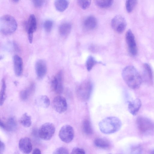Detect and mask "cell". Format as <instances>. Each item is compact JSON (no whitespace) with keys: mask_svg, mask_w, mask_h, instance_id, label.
Returning <instances> with one entry per match:
<instances>
[{"mask_svg":"<svg viewBox=\"0 0 154 154\" xmlns=\"http://www.w3.org/2000/svg\"><path fill=\"white\" fill-rule=\"evenodd\" d=\"M54 5L57 10L59 12H63L68 8L69 2L67 0H56Z\"/></svg>","mask_w":154,"mask_h":154,"instance_id":"603a6c76","label":"cell"},{"mask_svg":"<svg viewBox=\"0 0 154 154\" xmlns=\"http://www.w3.org/2000/svg\"><path fill=\"white\" fill-rule=\"evenodd\" d=\"M151 153L152 154H154V149L152 150L151 152Z\"/></svg>","mask_w":154,"mask_h":154,"instance_id":"b9f144b4","label":"cell"},{"mask_svg":"<svg viewBox=\"0 0 154 154\" xmlns=\"http://www.w3.org/2000/svg\"><path fill=\"white\" fill-rule=\"evenodd\" d=\"M125 38L130 53L133 56L136 55L137 52V48L134 35L131 29L127 31Z\"/></svg>","mask_w":154,"mask_h":154,"instance_id":"9c48e42d","label":"cell"},{"mask_svg":"<svg viewBox=\"0 0 154 154\" xmlns=\"http://www.w3.org/2000/svg\"><path fill=\"white\" fill-rule=\"evenodd\" d=\"M72 29L71 23L68 22H65L61 24L58 28L60 35L63 37H66L70 33Z\"/></svg>","mask_w":154,"mask_h":154,"instance_id":"ffe728a7","label":"cell"},{"mask_svg":"<svg viewBox=\"0 0 154 154\" xmlns=\"http://www.w3.org/2000/svg\"><path fill=\"white\" fill-rule=\"evenodd\" d=\"M53 21L51 20H47L45 21L43 23V27L45 31L47 32H50L53 26Z\"/></svg>","mask_w":154,"mask_h":154,"instance_id":"1f68e13d","label":"cell"},{"mask_svg":"<svg viewBox=\"0 0 154 154\" xmlns=\"http://www.w3.org/2000/svg\"><path fill=\"white\" fill-rule=\"evenodd\" d=\"M0 127L2 128L5 129V124L1 120L0 122Z\"/></svg>","mask_w":154,"mask_h":154,"instance_id":"ab89813d","label":"cell"},{"mask_svg":"<svg viewBox=\"0 0 154 154\" xmlns=\"http://www.w3.org/2000/svg\"><path fill=\"white\" fill-rule=\"evenodd\" d=\"M35 7L36 8L41 7L44 4L45 0H31Z\"/></svg>","mask_w":154,"mask_h":154,"instance_id":"836d02e7","label":"cell"},{"mask_svg":"<svg viewBox=\"0 0 154 154\" xmlns=\"http://www.w3.org/2000/svg\"><path fill=\"white\" fill-rule=\"evenodd\" d=\"M92 90V85L90 81H86L82 83L77 87L76 94L78 98L81 101L88 100Z\"/></svg>","mask_w":154,"mask_h":154,"instance_id":"277c9868","label":"cell"},{"mask_svg":"<svg viewBox=\"0 0 154 154\" xmlns=\"http://www.w3.org/2000/svg\"><path fill=\"white\" fill-rule=\"evenodd\" d=\"M17 24L15 19L9 15H4L0 20L1 32L3 34L7 35L13 33L16 30Z\"/></svg>","mask_w":154,"mask_h":154,"instance_id":"3957f363","label":"cell"},{"mask_svg":"<svg viewBox=\"0 0 154 154\" xmlns=\"http://www.w3.org/2000/svg\"><path fill=\"white\" fill-rule=\"evenodd\" d=\"M97 23L96 17L91 15L88 16L85 19L83 22V26L86 29L91 30L96 27Z\"/></svg>","mask_w":154,"mask_h":154,"instance_id":"e0dca14e","label":"cell"},{"mask_svg":"<svg viewBox=\"0 0 154 154\" xmlns=\"http://www.w3.org/2000/svg\"><path fill=\"white\" fill-rule=\"evenodd\" d=\"M5 148V145L4 143L1 141H0V153H2L4 152Z\"/></svg>","mask_w":154,"mask_h":154,"instance_id":"8d00e7d4","label":"cell"},{"mask_svg":"<svg viewBox=\"0 0 154 154\" xmlns=\"http://www.w3.org/2000/svg\"><path fill=\"white\" fill-rule=\"evenodd\" d=\"M51 86L53 91L57 94L62 93L63 90V74L62 70L59 71L51 81Z\"/></svg>","mask_w":154,"mask_h":154,"instance_id":"30bf717a","label":"cell"},{"mask_svg":"<svg viewBox=\"0 0 154 154\" xmlns=\"http://www.w3.org/2000/svg\"><path fill=\"white\" fill-rule=\"evenodd\" d=\"M79 6L82 9L85 10L90 6L91 0H77Z\"/></svg>","mask_w":154,"mask_h":154,"instance_id":"4dcf8cb0","label":"cell"},{"mask_svg":"<svg viewBox=\"0 0 154 154\" xmlns=\"http://www.w3.org/2000/svg\"><path fill=\"white\" fill-rule=\"evenodd\" d=\"M142 105L140 100L139 98L130 101L128 103V109L129 112L132 115L134 116L137 114L140 109Z\"/></svg>","mask_w":154,"mask_h":154,"instance_id":"2e32d148","label":"cell"},{"mask_svg":"<svg viewBox=\"0 0 154 154\" xmlns=\"http://www.w3.org/2000/svg\"><path fill=\"white\" fill-rule=\"evenodd\" d=\"M35 89V84L33 83H32L29 87L21 91L20 94V99L23 100H25L28 99L31 94L33 93Z\"/></svg>","mask_w":154,"mask_h":154,"instance_id":"7402d4cb","label":"cell"},{"mask_svg":"<svg viewBox=\"0 0 154 154\" xmlns=\"http://www.w3.org/2000/svg\"><path fill=\"white\" fill-rule=\"evenodd\" d=\"M71 153L73 154H84L85 153V152L82 149L79 147H74L72 149Z\"/></svg>","mask_w":154,"mask_h":154,"instance_id":"e575fe53","label":"cell"},{"mask_svg":"<svg viewBox=\"0 0 154 154\" xmlns=\"http://www.w3.org/2000/svg\"><path fill=\"white\" fill-rule=\"evenodd\" d=\"M96 5L101 8H106L111 7L113 0H94Z\"/></svg>","mask_w":154,"mask_h":154,"instance_id":"4316f807","label":"cell"},{"mask_svg":"<svg viewBox=\"0 0 154 154\" xmlns=\"http://www.w3.org/2000/svg\"><path fill=\"white\" fill-rule=\"evenodd\" d=\"M137 0H126L125 3L126 9L128 13L131 12L135 8Z\"/></svg>","mask_w":154,"mask_h":154,"instance_id":"f546056e","label":"cell"},{"mask_svg":"<svg viewBox=\"0 0 154 154\" xmlns=\"http://www.w3.org/2000/svg\"><path fill=\"white\" fill-rule=\"evenodd\" d=\"M54 154H68L69 151L67 149L64 147H60L56 149L53 153Z\"/></svg>","mask_w":154,"mask_h":154,"instance_id":"d6a6232c","label":"cell"},{"mask_svg":"<svg viewBox=\"0 0 154 154\" xmlns=\"http://www.w3.org/2000/svg\"><path fill=\"white\" fill-rule=\"evenodd\" d=\"M14 49L15 51H19L20 49L18 45L16 43L14 42Z\"/></svg>","mask_w":154,"mask_h":154,"instance_id":"f35d334b","label":"cell"},{"mask_svg":"<svg viewBox=\"0 0 154 154\" xmlns=\"http://www.w3.org/2000/svg\"><path fill=\"white\" fill-rule=\"evenodd\" d=\"M136 123L139 131L143 134H150L154 131V123L150 119L143 116L138 117Z\"/></svg>","mask_w":154,"mask_h":154,"instance_id":"5b68a950","label":"cell"},{"mask_svg":"<svg viewBox=\"0 0 154 154\" xmlns=\"http://www.w3.org/2000/svg\"><path fill=\"white\" fill-rule=\"evenodd\" d=\"M37 22L35 16L33 14H31L26 23V29L29 42L32 43L33 40V33L36 30Z\"/></svg>","mask_w":154,"mask_h":154,"instance_id":"8fae6325","label":"cell"},{"mask_svg":"<svg viewBox=\"0 0 154 154\" xmlns=\"http://www.w3.org/2000/svg\"><path fill=\"white\" fill-rule=\"evenodd\" d=\"M19 147L22 152L26 154L30 153L32 149V144L30 138L28 137L21 138L19 141Z\"/></svg>","mask_w":154,"mask_h":154,"instance_id":"5bb4252c","label":"cell"},{"mask_svg":"<svg viewBox=\"0 0 154 154\" xmlns=\"http://www.w3.org/2000/svg\"><path fill=\"white\" fill-rule=\"evenodd\" d=\"M74 135V131L73 128L68 125L63 126L59 133V136L60 140L66 143H70L72 140Z\"/></svg>","mask_w":154,"mask_h":154,"instance_id":"52a82bcc","label":"cell"},{"mask_svg":"<svg viewBox=\"0 0 154 154\" xmlns=\"http://www.w3.org/2000/svg\"><path fill=\"white\" fill-rule=\"evenodd\" d=\"M99 63L91 56H90L88 57L86 62V66L88 71H90L94 66Z\"/></svg>","mask_w":154,"mask_h":154,"instance_id":"83f0119b","label":"cell"},{"mask_svg":"<svg viewBox=\"0 0 154 154\" xmlns=\"http://www.w3.org/2000/svg\"><path fill=\"white\" fill-rule=\"evenodd\" d=\"M13 2H18L20 0H11Z\"/></svg>","mask_w":154,"mask_h":154,"instance_id":"60d3db41","label":"cell"},{"mask_svg":"<svg viewBox=\"0 0 154 154\" xmlns=\"http://www.w3.org/2000/svg\"><path fill=\"white\" fill-rule=\"evenodd\" d=\"M94 143L96 147L103 149H108L110 146L109 141L103 138L99 137L96 138L94 140Z\"/></svg>","mask_w":154,"mask_h":154,"instance_id":"44dd1931","label":"cell"},{"mask_svg":"<svg viewBox=\"0 0 154 154\" xmlns=\"http://www.w3.org/2000/svg\"><path fill=\"white\" fill-rule=\"evenodd\" d=\"M6 85L4 79L2 81V85L0 92V106L3 104L6 98Z\"/></svg>","mask_w":154,"mask_h":154,"instance_id":"f1b7e54d","label":"cell"},{"mask_svg":"<svg viewBox=\"0 0 154 154\" xmlns=\"http://www.w3.org/2000/svg\"><path fill=\"white\" fill-rule=\"evenodd\" d=\"M55 131L54 125L51 123L47 122L43 124L38 131L40 137L43 140H49L51 139Z\"/></svg>","mask_w":154,"mask_h":154,"instance_id":"8992f818","label":"cell"},{"mask_svg":"<svg viewBox=\"0 0 154 154\" xmlns=\"http://www.w3.org/2000/svg\"><path fill=\"white\" fill-rule=\"evenodd\" d=\"M82 128L83 132L86 135H91L93 132L91 122L88 119H86L83 120Z\"/></svg>","mask_w":154,"mask_h":154,"instance_id":"d4e9b609","label":"cell"},{"mask_svg":"<svg viewBox=\"0 0 154 154\" xmlns=\"http://www.w3.org/2000/svg\"><path fill=\"white\" fill-rule=\"evenodd\" d=\"M98 125L100 130L102 133L109 134L119 131L121 128L122 123L118 118L110 116L102 119Z\"/></svg>","mask_w":154,"mask_h":154,"instance_id":"7a4b0ae2","label":"cell"},{"mask_svg":"<svg viewBox=\"0 0 154 154\" xmlns=\"http://www.w3.org/2000/svg\"><path fill=\"white\" fill-rule=\"evenodd\" d=\"M20 121V124L25 127H29L31 125V117L27 113H25L22 115Z\"/></svg>","mask_w":154,"mask_h":154,"instance_id":"484cf974","label":"cell"},{"mask_svg":"<svg viewBox=\"0 0 154 154\" xmlns=\"http://www.w3.org/2000/svg\"><path fill=\"white\" fill-rule=\"evenodd\" d=\"M122 76L125 82L132 89L138 88L142 82L141 77L137 69L133 66H127L124 68Z\"/></svg>","mask_w":154,"mask_h":154,"instance_id":"6da1fadb","label":"cell"},{"mask_svg":"<svg viewBox=\"0 0 154 154\" xmlns=\"http://www.w3.org/2000/svg\"><path fill=\"white\" fill-rule=\"evenodd\" d=\"M126 22L125 18L121 15H117L112 20L111 26L112 28L119 34L122 33L126 26Z\"/></svg>","mask_w":154,"mask_h":154,"instance_id":"ba28073f","label":"cell"},{"mask_svg":"<svg viewBox=\"0 0 154 154\" xmlns=\"http://www.w3.org/2000/svg\"><path fill=\"white\" fill-rule=\"evenodd\" d=\"M143 67L144 79L147 83H152L153 80V74L150 66L148 64L145 63Z\"/></svg>","mask_w":154,"mask_h":154,"instance_id":"ac0fdd59","label":"cell"},{"mask_svg":"<svg viewBox=\"0 0 154 154\" xmlns=\"http://www.w3.org/2000/svg\"><path fill=\"white\" fill-rule=\"evenodd\" d=\"M13 64L15 74L17 76H20L23 72V62L22 58L17 55L13 57Z\"/></svg>","mask_w":154,"mask_h":154,"instance_id":"9a60e30c","label":"cell"},{"mask_svg":"<svg viewBox=\"0 0 154 154\" xmlns=\"http://www.w3.org/2000/svg\"><path fill=\"white\" fill-rule=\"evenodd\" d=\"M35 69L38 78L39 79H42L46 74L47 71L45 61L42 59L38 60L35 64Z\"/></svg>","mask_w":154,"mask_h":154,"instance_id":"4fadbf2b","label":"cell"},{"mask_svg":"<svg viewBox=\"0 0 154 154\" xmlns=\"http://www.w3.org/2000/svg\"><path fill=\"white\" fill-rule=\"evenodd\" d=\"M132 151L134 152V153H140L141 151V149L139 146H134L132 148Z\"/></svg>","mask_w":154,"mask_h":154,"instance_id":"d590c367","label":"cell"},{"mask_svg":"<svg viewBox=\"0 0 154 154\" xmlns=\"http://www.w3.org/2000/svg\"><path fill=\"white\" fill-rule=\"evenodd\" d=\"M35 104L38 106L47 108L50 104V100L48 97L45 95L38 96L35 100Z\"/></svg>","mask_w":154,"mask_h":154,"instance_id":"d6986e66","label":"cell"},{"mask_svg":"<svg viewBox=\"0 0 154 154\" xmlns=\"http://www.w3.org/2000/svg\"><path fill=\"white\" fill-rule=\"evenodd\" d=\"M32 154H41V150L38 148H35L33 150L32 153Z\"/></svg>","mask_w":154,"mask_h":154,"instance_id":"74e56055","label":"cell"},{"mask_svg":"<svg viewBox=\"0 0 154 154\" xmlns=\"http://www.w3.org/2000/svg\"><path fill=\"white\" fill-rule=\"evenodd\" d=\"M5 129L9 131H13L17 128V124L15 119L13 117L9 118L5 124Z\"/></svg>","mask_w":154,"mask_h":154,"instance_id":"cb8c5ba5","label":"cell"},{"mask_svg":"<svg viewBox=\"0 0 154 154\" xmlns=\"http://www.w3.org/2000/svg\"><path fill=\"white\" fill-rule=\"evenodd\" d=\"M53 105L54 109L60 113L64 112L67 109L66 101L64 97L61 96H57L54 98Z\"/></svg>","mask_w":154,"mask_h":154,"instance_id":"7c38bea8","label":"cell"}]
</instances>
